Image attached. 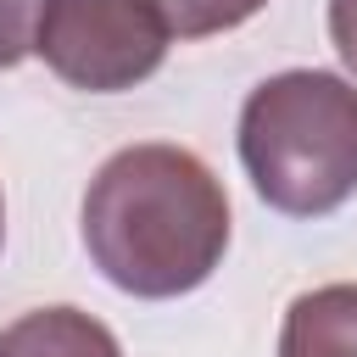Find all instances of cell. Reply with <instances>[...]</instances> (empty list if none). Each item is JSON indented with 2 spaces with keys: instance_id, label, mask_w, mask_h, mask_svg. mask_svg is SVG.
Instances as JSON below:
<instances>
[{
  "instance_id": "6da1fadb",
  "label": "cell",
  "mask_w": 357,
  "mask_h": 357,
  "mask_svg": "<svg viewBox=\"0 0 357 357\" xmlns=\"http://www.w3.org/2000/svg\"><path fill=\"white\" fill-rule=\"evenodd\" d=\"M84 251L123 296H190L229 251V195L184 145H123L84 190Z\"/></svg>"
},
{
  "instance_id": "7a4b0ae2",
  "label": "cell",
  "mask_w": 357,
  "mask_h": 357,
  "mask_svg": "<svg viewBox=\"0 0 357 357\" xmlns=\"http://www.w3.org/2000/svg\"><path fill=\"white\" fill-rule=\"evenodd\" d=\"M240 162L273 212H340L357 195V84L324 67L262 78L240 106Z\"/></svg>"
},
{
  "instance_id": "3957f363",
  "label": "cell",
  "mask_w": 357,
  "mask_h": 357,
  "mask_svg": "<svg viewBox=\"0 0 357 357\" xmlns=\"http://www.w3.org/2000/svg\"><path fill=\"white\" fill-rule=\"evenodd\" d=\"M167 39L156 0H45L33 56L73 89L117 95L167 61Z\"/></svg>"
},
{
  "instance_id": "277c9868",
  "label": "cell",
  "mask_w": 357,
  "mask_h": 357,
  "mask_svg": "<svg viewBox=\"0 0 357 357\" xmlns=\"http://www.w3.org/2000/svg\"><path fill=\"white\" fill-rule=\"evenodd\" d=\"M279 357H357V284H318L284 307Z\"/></svg>"
},
{
  "instance_id": "5b68a950",
  "label": "cell",
  "mask_w": 357,
  "mask_h": 357,
  "mask_svg": "<svg viewBox=\"0 0 357 357\" xmlns=\"http://www.w3.org/2000/svg\"><path fill=\"white\" fill-rule=\"evenodd\" d=\"M0 357H123V346L84 307H33L0 329Z\"/></svg>"
},
{
  "instance_id": "8992f818",
  "label": "cell",
  "mask_w": 357,
  "mask_h": 357,
  "mask_svg": "<svg viewBox=\"0 0 357 357\" xmlns=\"http://www.w3.org/2000/svg\"><path fill=\"white\" fill-rule=\"evenodd\" d=\"M156 6L178 39H206V33H229V28L251 22L268 0H156Z\"/></svg>"
},
{
  "instance_id": "52a82bcc",
  "label": "cell",
  "mask_w": 357,
  "mask_h": 357,
  "mask_svg": "<svg viewBox=\"0 0 357 357\" xmlns=\"http://www.w3.org/2000/svg\"><path fill=\"white\" fill-rule=\"evenodd\" d=\"M45 0H0V73H11L22 56H33Z\"/></svg>"
},
{
  "instance_id": "ba28073f",
  "label": "cell",
  "mask_w": 357,
  "mask_h": 357,
  "mask_svg": "<svg viewBox=\"0 0 357 357\" xmlns=\"http://www.w3.org/2000/svg\"><path fill=\"white\" fill-rule=\"evenodd\" d=\"M329 45L357 78V0H329Z\"/></svg>"
},
{
  "instance_id": "9c48e42d",
  "label": "cell",
  "mask_w": 357,
  "mask_h": 357,
  "mask_svg": "<svg viewBox=\"0 0 357 357\" xmlns=\"http://www.w3.org/2000/svg\"><path fill=\"white\" fill-rule=\"evenodd\" d=\"M0 240H6V201H0Z\"/></svg>"
}]
</instances>
